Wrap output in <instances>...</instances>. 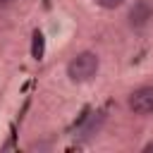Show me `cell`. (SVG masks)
Instances as JSON below:
<instances>
[{"mask_svg": "<svg viewBox=\"0 0 153 153\" xmlns=\"http://www.w3.org/2000/svg\"><path fill=\"white\" fill-rule=\"evenodd\" d=\"M98 67H100L98 55L91 53V50H84V53H76V55L69 60V65H67V76H69L74 84H84V81H91V79L96 76Z\"/></svg>", "mask_w": 153, "mask_h": 153, "instance_id": "cell-1", "label": "cell"}, {"mask_svg": "<svg viewBox=\"0 0 153 153\" xmlns=\"http://www.w3.org/2000/svg\"><path fill=\"white\" fill-rule=\"evenodd\" d=\"M129 108L136 115H153V86H139L129 96Z\"/></svg>", "mask_w": 153, "mask_h": 153, "instance_id": "cell-2", "label": "cell"}, {"mask_svg": "<svg viewBox=\"0 0 153 153\" xmlns=\"http://www.w3.org/2000/svg\"><path fill=\"white\" fill-rule=\"evenodd\" d=\"M43 50H45L43 33H41V31H33V45H31V55H33V60H41V57H43Z\"/></svg>", "mask_w": 153, "mask_h": 153, "instance_id": "cell-3", "label": "cell"}, {"mask_svg": "<svg viewBox=\"0 0 153 153\" xmlns=\"http://www.w3.org/2000/svg\"><path fill=\"white\" fill-rule=\"evenodd\" d=\"M124 0H96V5L98 7H103V10H115V7H120Z\"/></svg>", "mask_w": 153, "mask_h": 153, "instance_id": "cell-4", "label": "cell"}, {"mask_svg": "<svg viewBox=\"0 0 153 153\" xmlns=\"http://www.w3.org/2000/svg\"><path fill=\"white\" fill-rule=\"evenodd\" d=\"M10 5H14V0H0V10H5V7H10Z\"/></svg>", "mask_w": 153, "mask_h": 153, "instance_id": "cell-5", "label": "cell"}, {"mask_svg": "<svg viewBox=\"0 0 153 153\" xmlns=\"http://www.w3.org/2000/svg\"><path fill=\"white\" fill-rule=\"evenodd\" d=\"M143 151H146V153H148V151H153V141H151V143H146V148H143Z\"/></svg>", "mask_w": 153, "mask_h": 153, "instance_id": "cell-6", "label": "cell"}]
</instances>
